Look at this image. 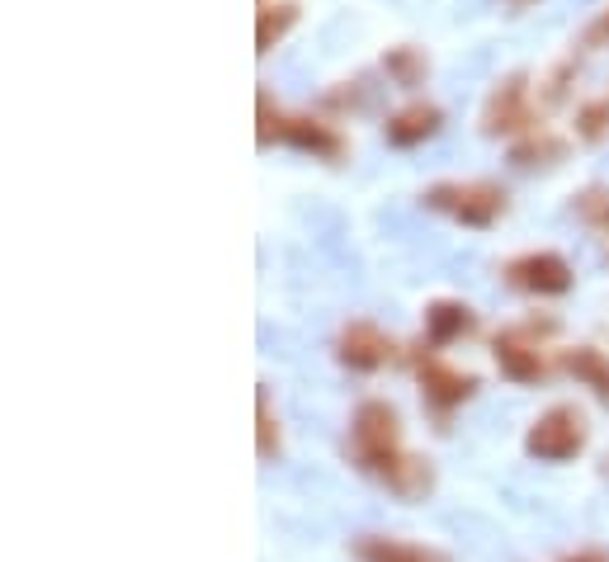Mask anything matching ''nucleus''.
<instances>
[{"instance_id":"23","label":"nucleus","mask_w":609,"mask_h":562,"mask_svg":"<svg viewBox=\"0 0 609 562\" xmlns=\"http://www.w3.org/2000/svg\"><path fill=\"white\" fill-rule=\"evenodd\" d=\"M590 38H609V14H605V20H600L596 29H590Z\"/></svg>"},{"instance_id":"20","label":"nucleus","mask_w":609,"mask_h":562,"mask_svg":"<svg viewBox=\"0 0 609 562\" xmlns=\"http://www.w3.org/2000/svg\"><path fill=\"white\" fill-rule=\"evenodd\" d=\"M260 147H270V143H279V128H284V114H279V109L270 104V95H264L260 90Z\"/></svg>"},{"instance_id":"5","label":"nucleus","mask_w":609,"mask_h":562,"mask_svg":"<svg viewBox=\"0 0 609 562\" xmlns=\"http://www.w3.org/2000/svg\"><path fill=\"white\" fill-rule=\"evenodd\" d=\"M506 279L525 293H539V299H557V293L572 289V265L557 251H529L506 265Z\"/></svg>"},{"instance_id":"14","label":"nucleus","mask_w":609,"mask_h":562,"mask_svg":"<svg viewBox=\"0 0 609 562\" xmlns=\"http://www.w3.org/2000/svg\"><path fill=\"white\" fill-rule=\"evenodd\" d=\"M293 24H298V5H289V0L284 5H264L256 20V53H270L274 43H284Z\"/></svg>"},{"instance_id":"11","label":"nucleus","mask_w":609,"mask_h":562,"mask_svg":"<svg viewBox=\"0 0 609 562\" xmlns=\"http://www.w3.org/2000/svg\"><path fill=\"white\" fill-rule=\"evenodd\" d=\"M279 143L298 147V151H312V156H340V133L326 128L317 119H284V128H279Z\"/></svg>"},{"instance_id":"12","label":"nucleus","mask_w":609,"mask_h":562,"mask_svg":"<svg viewBox=\"0 0 609 562\" xmlns=\"http://www.w3.org/2000/svg\"><path fill=\"white\" fill-rule=\"evenodd\" d=\"M492 350H496V364H501V373H506L510 383H539V379H543V359H539V350L525 346L520 336H501Z\"/></svg>"},{"instance_id":"21","label":"nucleus","mask_w":609,"mask_h":562,"mask_svg":"<svg viewBox=\"0 0 609 562\" xmlns=\"http://www.w3.org/2000/svg\"><path fill=\"white\" fill-rule=\"evenodd\" d=\"M605 128H609V104L605 100L586 104L582 109V137H586V143H596V137H605Z\"/></svg>"},{"instance_id":"7","label":"nucleus","mask_w":609,"mask_h":562,"mask_svg":"<svg viewBox=\"0 0 609 562\" xmlns=\"http://www.w3.org/2000/svg\"><path fill=\"white\" fill-rule=\"evenodd\" d=\"M416 379H420L426 397H430L440 412H454L459 402H467V397H473V387H477L473 373L449 369V364H440V359H420V364H416Z\"/></svg>"},{"instance_id":"1","label":"nucleus","mask_w":609,"mask_h":562,"mask_svg":"<svg viewBox=\"0 0 609 562\" xmlns=\"http://www.w3.org/2000/svg\"><path fill=\"white\" fill-rule=\"evenodd\" d=\"M420 204L435 213H449L463 227H492L496 217L506 213V194L487 180H463V184L454 180V184H430V190L420 194Z\"/></svg>"},{"instance_id":"18","label":"nucleus","mask_w":609,"mask_h":562,"mask_svg":"<svg viewBox=\"0 0 609 562\" xmlns=\"http://www.w3.org/2000/svg\"><path fill=\"white\" fill-rule=\"evenodd\" d=\"M383 71L393 76L397 86H420V81H426V57H420L416 48H387L383 53Z\"/></svg>"},{"instance_id":"15","label":"nucleus","mask_w":609,"mask_h":562,"mask_svg":"<svg viewBox=\"0 0 609 562\" xmlns=\"http://www.w3.org/2000/svg\"><path fill=\"white\" fill-rule=\"evenodd\" d=\"M562 151H567V143L553 133H529L525 143L510 147V161L515 166H549V161H562Z\"/></svg>"},{"instance_id":"13","label":"nucleus","mask_w":609,"mask_h":562,"mask_svg":"<svg viewBox=\"0 0 609 562\" xmlns=\"http://www.w3.org/2000/svg\"><path fill=\"white\" fill-rule=\"evenodd\" d=\"M354 558L359 562H449L444 553L435 549H420V543H402V539H379V535H364L354 543Z\"/></svg>"},{"instance_id":"22","label":"nucleus","mask_w":609,"mask_h":562,"mask_svg":"<svg viewBox=\"0 0 609 562\" xmlns=\"http://www.w3.org/2000/svg\"><path fill=\"white\" fill-rule=\"evenodd\" d=\"M562 562H609V553H600V549H582V553H572V558H562Z\"/></svg>"},{"instance_id":"17","label":"nucleus","mask_w":609,"mask_h":562,"mask_svg":"<svg viewBox=\"0 0 609 562\" xmlns=\"http://www.w3.org/2000/svg\"><path fill=\"white\" fill-rule=\"evenodd\" d=\"M576 213H582V223L596 232V237L605 241V251H609V190H600V184L582 190L576 194Z\"/></svg>"},{"instance_id":"10","label":"nucleus","mask_w":609,"mask_h":562,"mask_svg":"<svg viewBox=\"0 0 609 562\" xmlns=\"http://www.w3.org/2000/svg\"><path fill=\"white\" fill-rule=\"evenodd\" d=\"M379 477L387 482V492H397L406 496V502H416V496H426L435 487V473H430V463L426 459H411V454H397V459H387L379 468Z\"/></svg>"},{"instance_id":"2","label":"nucleus","mask_w":609,"mask_h":562,"mask_svg":"<svg viewBox=\"0 0 609 562\" xmlns=\"http://www.w3.org/2000/svg\"><path fill=\"white\" fill-rule=\"evenodd\" d=\"M582 445H586V420L576 407H549L525 435V449L543 463H567L582 454Z\"/></svg>"},{"instance_id":"16","label":"nucleus","mask_w":609,"mask_h":562,"mask_svg":"<svg viewBox=\"0 0 609 562\" xmlns=\"http://www.w3.org/2000/svg\"><path fill=\"white\" fill-rule=\"evenodd\" d=\"M567 369H572L582 383H590V387H596L600 397H609V359H605L600 350H590V346L572 350V355H567Z\"/></svg>"},{"instance_id":"24","label":"nucleus","mask_w":609,"mask_h":562,"mask_svg":"<svg viewBox=\"0 0 609 562\" xmlns=\"http://www.w3.org/2000/svg\"><path fill=\"white\" fill-rule=\"evenodd\" d=\"M515 5H529V0H515Z\"/></svg>"},{"instance_id":"9","label":"nucleus","mask_w":609,"mask_h":562,"mask_svg":"<svg viewBox=\"0 0 609 562\" xmlns=\"http://www.w3.org/2000/svg\"><path fill=\"white\" fill-rule=\"evenodd\" d=\"M473 326H477V312L467 307V303L440 299V303L426 307V336H430V346H449V340H459V336L473 331Z\"/></svg>"},{"instance_id":"19","label":"nucleus","mask_w":609,"mask_h":562,"mask_svg":"<svg viewBox=\"0 0 609 562\" xmlns=\"http://www.w3.org/2000/svg\"><path fill=\"white\" fill-rule=\"evenodd\" d=\"M256 416H260V459H274L279 454V426L270 416V393H256Z\"/></svg>"},{"instance_id":"3","label":"nucleus","mask_w":609,"mask_h":562,"mask_svg":"<svg viewBox=\"0 0 609 562\" xmlns=\"http://www.w3.org/2000/svg\"><path fill=\"white\" fill-rule=\"evenodd\" d=\"M350 435H354V459H359V468H369V473H379L387 459L402 454V449H397V440H402L397 412L387 407V402H364V407L354 412V430Z\"/></svg>"},{"instance_id":"8","label":"nucleus","mask_w":609,"mask_h":562,"mask_svg":"<svg viewBox=\"0 0 609 562\" xmlns=\"http://www.w3.org/2000/svg\"><path fill=\"white\" fill-rule=\"evenodd\" d=\"M440 123H444V114L435 104H406V109H397V114L383 123V137L393 147H420L426 137L440 133Z\"/></svg>"},{"instance_id":"4","label":"nucleus","mask_w":609,"mask_h":562,"mask_svg":"<svg viewBox=\"0 0 609 562\" xmlns=\"http://www.w3.org/2000/svg\"><path fill=\"white\" fill-rule=\"evenodd\" d=\"M482 128L492 137L501 133H539L534 128V114H529V81L520 71L506 76L501 86L487 95V109H482Z\"/></svg>"},{"instance_id":"6","label":"nucleus","mask_w":609,"mask_h":562,"mask_svg":"<svg viewBox=\"0 0 609 562\" xmlns=\"http://www.w3.org/2000/svg\"><path fill=\"white\" fill-rule=\"evenodd\" d=\"M336 355L340 364H350L354 373H373L387 364V355H393V340H387L373 322H350L346 331L336 340Z\"/></svg>"}]
</instances>
